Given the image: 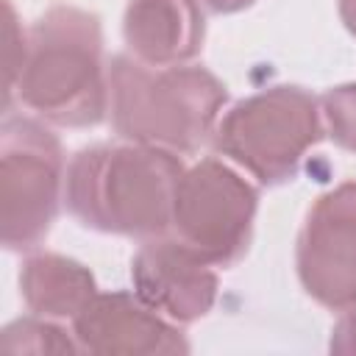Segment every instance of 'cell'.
<instances>
[{"mask_svg":"<svg viewBox=\"0 0 356 356\" xmlns=\"http://www.w3.org/2000/svg\"><path fill=\"white\" fill-rule=\"evenodd\" d=\"M64 150L39 120L6 114L0 128V239L33 250L50 234L64 200Z\"/></svg>","mask_w":356,"mask_h":356,"instance_id":"5b68a950","label":"cell"},{"mask_svg":"<svg viewBox=\"0 0 356 356\" xmlns=\"http://www.w3.org/2000/svg\"><path fill=\"white\" fill-rule=\"evenodd\" d=\"M0 348L6 353H81L72 331L33 312L3 328Z\"/></svg>","mask_w":356,"mask_h":356,"instance_id":"7c38bea8","label":"cell"},{"mask_svg":"<svg viewBox=\"0 0 356 356\" xmlns=\"http://www.w3.org/2000/svg\"><path fill=\"white\" fill-rule=\"evenodd\" d=\"M11 95L50 125L92 128L103 122L108 70L100 17L75 6L47 8L28 31L25 61Z\"/></svg>","mask_w":356,"mask_h":356,"instance_id":"7a4b0ae2","label":"cell"},{"mask_svg":"<svg viewBox=\"0 0 356 356\" xmlns=\"http://www.w3.org/2000/svg\"><path fill=\"white\" fill-rule=\"evenodd\" d=\"M295 267L309 298L331 312L356 303V181L323 192L298 234Z\"/></svg>","mask_w":356,"mask_h":356,"instance_id":"52a82bcc","label":"cell"},{"mask_svg":"<svg viewBox=\"0 0 356 356\" xmlns=\"http://www.w3.org/2000/svg\"><path fill=\"white\" fill-rule=\"evenodd\" d=\"M19 292L33 314L50 320H75L97 295L92 270L61 253H31L19 270Z\"/></svg>","mask_w":356,"mask_h":356,"instance_id":"8fae6325","label":"cell"},{"mask_svg":"<svg viewBox=\"0 0 356 356\" xmlns=\"http://www.w3.org/2000/svg\"><path fill=\"white\" fill-rule=\"evenodd\" d=\"M200 3L214 14H236L242 8H250L256 0H200Z\"/></svg>","mask_w":356,"mask_h":356,"instance_id":"9a60e30c","label":"cell"},{"mask_svg":"<svg viewBox=\"0 0 356 356\" xmlns=\"http://www.w3.org/2000/svg\"><path fill=\"white\" fill-rule=\"evenodd\" d=\"M339 19L348 28V33L356 36V0H339Z\"/></svg>","mask_w":356,"mask_h":356,"instance_id":"2e32d148","label":"cell"},{"mask_svg":"<svg viewBox=\"0 0 356 356\" xmlns=\"http://www.w3.org/2000/svg\"><path fill=\"white\" fill-rule=\"evenodd\" d=\"M122 36L131 56L150 67L186 64L206 39L200 0H128Z\"/></svg>","mask_w":356,"mask_h":356,"instance_id":"30bf717a","label":"cell"},{"mask_svg":"<svg viewBox=\"0 0 356 356\" xmlns=\"http://www.w3.org/2000/svg\"><path fill=\"white\" fill-rule=\"evenodd\" d=\"M178 153L150 145H89L67 164L64 203L92 231L153 239L172 231V195L184 175Z\"/></svg>","mask_w":356,"mask_h":356,"instance_id":"6da1fadb","label":"cell"},{"mask_svg":"<svg viewBox=\"0 0 356 356\" xmlns=\"http://www.w3.org/2000/svg\"><path fill=\"white\" fill-rule=\"evenodd\" d=\"M256 209V186L209 156L178 178L172 231L211 267H234L250 248Z\"/></svg>","mask_w":356,"mask_h":356,"instance_id":"8992f818","label":"cell"},{"mask_svg":"<svg viewBox=\"0 0 356 356\" xmlns=\"http://www.w3.org/2000/svg\"><path fill=\"white\" fill-rule=\"evenodd\" d=\"M75 342L83 353L100 356H172L189 353L178 323L150 309L136 292H97L72 320Z\"/></svg>","mask_w":356,"mask_h":356,"instance_id":"9c48e42d","label":"cell"},{"mask_svg":"<svg viewBox=\"0 0 356 356\" xmlns=\"http://www.w3.org/2000/svg\"><path fill=\"white\" fill-rule=\"evenodd\" d=\"M323 136L320 100L303 86L275 83L234 103L220 117L211 142L261 186H278L298 175L303 156Z\"/></svg>","mask_w":356,"mask_h":356,"instance_id":"277c9868","label":"cell"},{"mask_svg":"<svg viewBox=\"0 0 356 356\" xmlns=\"http://www.w3.org/2000/svg\"><path fill=\"white\" fill-rule=\"evenodd\" d=\"M225 103V83L206 67H150L128 53L108 61L111 125L128 142L195 153L214 134Z\"/></svg>","mask_w":356,"mask_h":356,"instance_id":"3957f363","label":"cell"},{"mask_svg":"<svg viewBox=\"0 0 356 356\" xmlns=\"http://www.w3.org/2000/svg\"><path fill=\"white\" fill-rule=\"evenodd\" d=\"M134 292L167 320L186 325L206 317L217 300V273L178 236H153L131 259Z\"/></svg>","mask_w":356,"mask_h":356,"instance_id":"ba28073f","label":"cell"},{"mask_svg":"<svg viewBox=\"0 0 356 356\" xmlns=\"http://www.w3.org/2000/svg\"><path fill=\"white\" fill-rule=\"evenodd\" d=\"M328 350L339 356H356V303L342 309V317L334 323Z\"/></svg>","mask_w":356,"mask_h":356,"instance_id":"5bb4252c","label":"cell"},{"mask_svg":"<svg viewBox=\"0 0 356 356\" xmlns=\"http://www.w3.org/2000/svg\"><path fill=\"white\" fill-rule=\"evenodd\" d=\"M320 111L334 145L356 153V83L331 86L320 97Z\"/></svg>","mask_w":356,"mask_h":356,"instance_id":"4fadbf2b","label":"cell"}]
</instances>
